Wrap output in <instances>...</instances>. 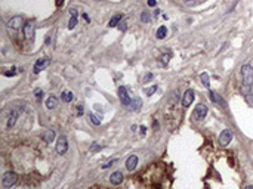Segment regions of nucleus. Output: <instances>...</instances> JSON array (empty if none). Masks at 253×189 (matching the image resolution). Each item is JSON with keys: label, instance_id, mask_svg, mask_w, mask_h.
<instances>
[{"label": "nucleus", "instance_id": "1", "mask_svg": "<svg viewBox=\"0 0 253 189\" xmlns=\"http://www.w3.org/2000/svg\"><path fill=\"white\" fill-rule=\"evenodd\" d=\"M241 78H243V84L246 87H252L253 86V68L252 65L244 64L241 67Z\"/></svg>", "mask_w": 253, "mask_h": 189}, {"label": "nucleus", "instance_id": "2", "mask_svg": "<svg viewBox=\"0 0 253 189\" xmlns=\"http://www.w3.org/2000/svg\"><path fill=\"white\" fill-rule=\"evenodd\" d=\"M18 182V174L14 172H6L2 177V185L3 188H12Z\"/></svg>", "mask_w": 253, "mask_h": 189}, {"label": "nucleus", "instance_id": "3", "mask_svg": "<svg viewBox=\"0 0 253 189\" xmlns=\"http://www.w3.org/2000/svg\"><path fill=\"white\" fill-rule=\"evenodd\" d=\"M206 115H207V106H206L204 103H199V105L196 106L194 112H193V118L196 121H200V120H203Z\"/></svg>", "mask_w": 253, "mask_h": 189}, {"label": "nucleus", "instance_id": "4", "mask_svg": "<svg viewBox=\"0 0 253 189\" xmlns=\"http://www.w3.org/2000/svg\"><path fill=\"white\" fill-rule=\"evenodd\" d=\"M56 152L59 155H64L67 151H68V142H67V138L65 136H59L58 138V142H56Z\"/></svg>", "mask_w": 253, "mask_h": 189}, {"label": "nucleus", "instance_id": "5", "mask_svg": "<svg viewBox=\"0 0 253 189\" xmlns=\"http://www.w3.org/2000/svg\"><path fill=\"white\" fill-rule=\"evenodd\" d=\"M231 140H233V132H231L230 129L222 130V133L219 135V143H221L222 146H228Z\"/></svg>", "mask_w": 253, "mask_h": 189}, {"label": "nucleus", "instance_id": "6", "mask_svg": "<svg viewBox=\"0 0 253 189\" xmlns=\"http://www.w3.org/2000/svg\"><path fill=\"white\" fill-rule=\"evenodd\" d=\"M49 64H51V59H49V58H40V59H37L36 64H34V72L39 74L40 71H43V69L46 68Z\"/></svg>", "mask_w": 253, "mask_h": 189}, {"label": "nucleus", "instance_id": "7", "mask_svg": "<svg viewBox=\"0 0 253 189\" xmlns=\"http://www.w3.org/2000/svg\"><path fill=\"white\" fill-rule=\"evenodd\" d=\"M194 98H196V95H194V90H191V89H188L185 93H184V98H182V105L187 108V106H190L191 103L194 102Z\"/></svg>", "mask_w": 253, "mask_h": 189}, {"label": "nucleus", "instance_id": "8", "mask_svg": "<svg viewBox=\"0 0 253 189\" xmlns=\"http://www.w3.org/2000/svg\"><path fill=\"white\" fill-rule=\"evenodd\" d=\"M22 17H14V18H11L9 21H8V27L11 28V30H19L21 27H22Z\"/></svg>", "mask_w": 253, "mask_h": 189}, {"label": "nucleus", "instance_id": "9", "mask_svg": "<svg viewBox=\"0 0 253 189\" xmlns=\"http://www.w3.org/2000/svg\"><path fill=\"white\" fill-rule=\"evenodd\" d=\"M34 22L33 21H28L25 25H24V35H25V38L27 40H31L33 38V35H34Z\"/></svg>", "mask_w": 253, "mask_h": 189}, {"label": "nucleus", "instance_id": "10", "mask_svg": "<svg viewBox=\"0 0 253 189\" xmlns=\"http://www.w3.org/2000/svg\"><path fill=\"white\" fill-rule=\"evenodd\" d=\"M119 98H120V101H122V103L123 105H129L130 103V96H129V93H127V89L123 86L119 87Z\"/></svg>", "mask_w": 253, "mask_h": 189}, {"label": "nucleus", "instance_id": "11", "mask_svg": "<svg viewBox=\"0 0 253 189\" xmlns=\"http://www.w3.org/2000/svg\"><path fill=\"white\" fill-rule=\"evenodd\" d=\"M110 182H111V185L119 186V185L123 182V173L122 172H114L111 176H110Z\"/></svg>", "mask_w": 253, "mask_h": 189}, {"label": "nucleus", "instance_id": "12", "mask_svg": "<svg viewBox=\"0 0 253 189\" xmlns=\"http://www.w3.org/2000/svg\"><path fill=\"white\" fill-rule=\"evenodd\" d=\"M136 166H138V157L136 155H130L126 161V169L129 172H133L136 169Z\"/></svg>", "mask_w": 253, "mask_h": 189}, {"label": "nucleus", "instance_id": "13", "mask_svg": "<svg viewBox=\"0 0 253 189\" xmlns=\"http://www.w3.org/2000/svg\"><path fill=\"white\" fill-rule=\"evenodd\" d=\"M70 22H68V30H74L76 28V25H77V11L76 9H71L70 11Z\"/></svg>", "mask_w": 253, "mask_h": 189}, {"label": "nucleus", "instance_id": "14", "mask_svg": "<svg viewBox=\"0 0 253 189\" xmlns=\"http://www.w3.org/2000/svg\"><path fill=\"white\" fill-rule=\"evenodd\" d=\"M141 106H142V101H141L139 98H133V99L130 101V103H129L130 111H138Z\"/></svg>", "mask_w": 253, "mask_h": 189}, {"label": "nucleus", "instance_id": "15", "mask_svg": "<svg viewBox=\"0 0 253 189\" xmlns=\"http://www.w3.org/2000/svg\"><path fill=\"white\" fill-rule=\"evenodd\" d=\"M42 139L46 142V143H51L55 140V132L54 130H46L43 135H42Z\"/></svg>", "mask_w": 253, "mask_h": 189}, {"label": "nucleus", "instance_id": "16", "mask_svg": "<svg viewBox=\"0 0 253 189\" xmlns=\"http://www.w3.org/2000/svg\"><path fill=\"white\" fill-rule=\"evenodd\" d=\"M209 98H210V101H212L213 103H218V105H225L224 101H222V98H221L218 93H215L213 90H210V92H209Z\"/></svg>", "mask_w": 253, "mask_h": 189}, {"label": "nucleus", "instance_id": "17", "mask_svg": "<svg viewBox=\"0 0 253 189\" xmlns=\"http://www.w3.org/2000/svg\"><path fill=\"white\" fill-rule=\"evenodd\" d=\"M17 118H18V112L17 111H12L9 114V118H8V129H12L17 123Z\"/></svg>", "mask_w": 253, "mask_h": 189}, {"label": "nucleus", "instance_id": "18", "mask_svg": "<svg viewBox=\"0 0 253 189\" xmlns=\"http://www.w3.org/2000/svg\"><path fill=\"white\" fill-rule=\"evenodd\" d=\"M61 99L64 101V102H73L74 101V93L70 92V90H65V92H62V95H61Z\"/></svg>", "mask_w": 253, "mask_h": 189}, {"label": "nucleus", "instance_id": "19", "mask_svg": "<svg viewBox=\"0 0 253 189\" xmlns=\"http://www.w3.org/2000/svg\"><path fill=\"white\" fill-rule=\"evenodd\" d=\"M122 15H120V14H119V15H114V17L111 18V21H110V27H111V28H114V27H119V24H120V22H122Z\"/></svg>", "mask_w": 253, "mask_h": 189}, {"label": "nucleus", "instance_id": "20", "mask_svg": "<svg viewBox=\"0 0 253 189\" xmlns=\"http://www.w3.org/2000/svg\"><path fill=\"white\" fill-rule=\"evenodd\" d=\"M56 103H58V99H56L55 96H49V98L46 99V108H48V109H54L55 106H56Z\"/></svg>", "mask_w": 253, "mask_h": 189}, {"label": "nucleus", "instance_id": "21", "mask_svg": "<svg viewBox=\"0 0 253 189\" xmlns=\"http://www.w3.org/2000/svg\"><path fill=\"white\" fill-rule=\"evenodd\" d=\"M166 34H167V28H166V25H162V27H159V30H157V38H164L166 37Z\"/></svg>", "mask_w": 253, "mask_h": 189}, {"label": "nucleus", "instance_id": "22", "mask_svg": "<svg viewBox=\"0 0 253 189\" xmlns=\"http://www.w3.org/2000/svg\"><path fill=\"white\" fill-rule=\"evenodd\" d=\"M201 83H203V86H204V87L210 86V81H209V74H207V72H203V74H201Z\"/></svg>", "mask_w": 253, "mask_h": 189}, {"label": "nucleus", "instance_id": "23", "mask_svg": "<svg viewBox=\"0 0 253 189\" xmlns=\"http://www.w3.org/2000/svg\"><path fill=\"white\" fill-rule=\"evenodd\" d=\"M101 149H104V145H99V143H92L91 148H89L91 152H99Z\"/></svg>", "mask_w": 253, "mask_h": 189}, {"label": "nucleus", "instance_id": "24", "mask_svg": "<svg viewBox=\"0 0 253 189\" xmlns=\"http://www.w3.org/2000/svg\"><path fill=\"white\" fill-rule=\"evenodd\" d=\"M89 117H91L92 124H95V126H99V124H101V118H99L98 115H95V114H91Z\"/></svg>", "mask_w": 253, "mask_h": 189}, {"label": "nucleus", "instance_id": "25", "mask_svg": "<svg viewBox=\"0 0 253 189\" xmlns=\"http://www.w3.org/2000/svg\"><path fill=\"white\" fill-rule=\"evenodd\" d=\"M150 19H151V18H150V14H148V12H142V14H141V21H142V24H148Z\"/></svg>", "mask_w": 253, "mask_h": 189}, {"label": "nucleus", "instance_id": "26", "mask_svg": "<svg viewBox=\"0 0 253 189\" xmlns=\"http://www.w3.org/2000/svg\"><path fill=\"white\" fill-rule=\"evenodd\" d=\"M156 90H157V84H153L151 87H148V89L145 90V93H147L148 96H153V93H156Z\"/></svg>", "mask_w": 253, "mask_h": 189}, {"label": "nucleus", "instance_id": "27", "mask_svg": "<svg viewBox=\"0 0 253 189\" xmlns=\"http://www.w3.org/2000/svg\"><path fill=\"white\" fill-rule=\"evenodd\" d=\"M246 102L249 103V106H252V108H253V93L246 95Z\"/></svg>", "mask_w": 253, "mask_h": 189}, {"label": "nucleus", "instance_id": "28", "mask_svg": "<svg viewBox=\"0 0 253 189\" xmlns=\"http://www.w3.org/2000/svg\"><path fill=\"white\" fill-rule=\"evenodd\" d=\"M34 96L37 98V101H40V99H42V96H43V92H42L40 89H36V90H34Z\"/></svg>", "mask_w": 253, "mask_h": 189}, {"label": "nucleus", "instance_id": "29", "mask_svg": "<svg viewBox=\"0 0 253 189\" xmlns=\"http://www.w3.org/2000/svg\"><path fill=\"white\" fill-rule=\"evenodd\" d=\"M116 163H117V160H113V161H110V163H107V164H104V166H102V169H111Z\"/></svg>", "mask_w": 253, "mask_h": 189}, {"label": "nucleus", "instance_id": "30", "mask_svg": "<svg viewBox=\"0 0 253 189\" xmlns=\"http://www.w3.org/2000/svg\"><path fill=\"white\" fill-rule=\"evenodd\" d=\"M15 74H17V68H12L11 71H6V72H5L6 77H11V75H15Z\"/></svg>", "mask_w": 253, "mask_h": 189}, {"label": "nucleus", "instance_id": "31", "mask_svg": "<svg viewBox=\"0 0 253 189\" xmlns=\"http://www.w3.org/2000/svg\"><path fill=\"white\" fill-rule=\"evenodd\" d=\"M119 28H120L122 31H126V28H127V22H126V21H122V22H120V25H119Z\"/></svg>", "mask_w": 253, "mask_h": 189}, {"label": "nucleus", "instance_id": "32", "mask_svg": "<svg viewBox=\"0 0 253 189\" xmlns=\"http://www.w3.org/2000/svg\"><path fill=\"white\" fill-rule=\"evenodd\" d=\"M151 78H153V74H151V72H148V74H147V75L144 77V83H148Z\"/></svg>", "mask_w": 253, "mask_h": 189}, {"label": "nucleus", "instance_id": "33", "mask_svg": "<svg viewBox=\"0 0 253 189\" xmlns=\"http://www.w3.org/2000/svg\"><path fill=\"white\" fill-rule=\"evenodd\" d=\"M147 5L153 8V6H156V5H157V0H148V2H147Z\"/></svg>", "mask_w": 253, "mask_h": 189}, {"label": "nucleus", "instance_id": "34", "mask_svg": "<svg viewBox=\"0 0 253 189\" xmlns=\"http://www.w3.org/2000/svg\"><path fill=\"white\" fill-rule=\"evenodd\" d=\"M77 114H79V115L83 114V106H82V105H77Z\"/></svg>", "mask_w": 253, "mask_h": 189}, {"label": "nucleus", "instance_id": "35", "mask_svg": "<svg viewBox=\"0 0 253 189\" xmlns=\"http://www.w3.org/2000/svg\"><path fill=\"white\" fill-rule=\"evenodd\" d=\"M169 58H170V55H164V56L162 58V59H163V64H167V62H169Z\"/></svg>", "mask_w": 253, "mask_h": 189}, {"label": "nucleus", "instance_id": "36", "mask_svg": "<svg viewBox=\"0 0 253 189\" xmlns=\"http://www.w3.org/2000/svg\"><path fill=\"white\" fill-rule=\"evenodd\" d=\"M145 133H147V127L142 126V127H141V135H145Z\"/></svg>", "mask_w": 253, "mask_h": 189}, {"label": "nucleus", "instance_id": "37", "mask_svg": "<svg viewBox=\"0 0 253 189\" xmlns=\"http://www.w3.org/2000/svg\"><path fill=\"white\" fill-rule=\"evenodd\" d=\"M160 12H162V11H159V9H156V12H154V17H159V15H160Z\"/></svg>", "mask_w": 253, "mask_h": 189}, {"label": "nucleus", "instance_id": "38", "mask_svg": "<svg viewBox=\"0 0 253 189\" xmlns=\"http://www.w3.org/2000/svg\"><path fill=\"white\" fill-rule=\"evenodd\" d=\"M62 3H64V0H56V5H58V6H62Z\"/></svg>", "mask_w": 253, "mask_h": 189}, {"label": "nucleus", "instance_id": "39", "mask_svg": "<svg viewBox=\"0 0 253 189\" xmlns=\"http://www.w3.org/2000/svg\"><path fill=\"white\" fill-rule=\"evenodd\" d=\"M246 189H253V185H250V186H247Z\"/></svg>", "mask_w": 253, "mask_h": 189}]
</instances>
